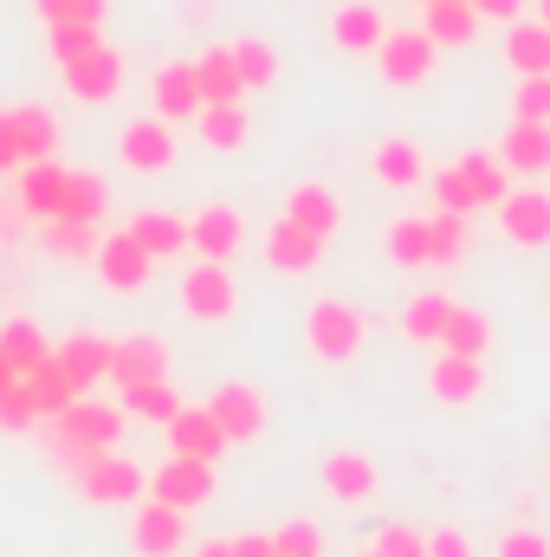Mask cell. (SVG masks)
<instances>
[{"label":"cell","instance_id":"27","mask_svg":"<svg viewBox=\"0 0 550 557\" xmlns=\"http://www.w3.org/2000/svg\"><path fill=\"white\" fill-rule=\"evenodd\" d=\"M130 234H137V247L149 260H175V253H188V221L182 214H162V208H142L124 221Z\"/></svg>","mask_w":550,"mask_h":557},{"label":"cell","instance_id":"24","mask_svg":"<svg viewBox=\"0 0 550 557\" xmlns=\"http://www.w3.org/2000/svg\"><path fill=\"white\" fill-rule=\"evenodd\" d=\"M383 33H389V20H383L370 0H343V7L330 13V46H337V52H376Z\"/></svg>","mask_w":550,"mask_h":557},{"label":"cell","instance_id":"34","mask_svg":"<svg viewBox=\"0 0 550 557\" xmlns=\"http://www.w3.org/2000/svg\"><path fill=\"white\" fill-rule=\"evenodd\" d=\"M227 59H234V72H240V85H247V91H266V85L278 78V52L260 39V33L227 39Z\"/></svg>","mask_w":550,"mask_h":557},{"label":"cell","instance_id":"40","mask_svg":"<svg viewBox=\"0 0 550 557\" xmlns=\"http://www.w3.org/2000/svg\"><path fill=\"white\" fill-rule=\"evenodd\" d=\"M195 72H201V98H208V104H221V98H247V85H240V72H234L227 46L201 52V59H195Z\"/></svg>","mask_w":550,"mask_h":557},{"label":"cell","instance_id":"22","mask_svg":"<svg viewBox=\"0 0 550 557\" xmlns=\"http://www.w3.org/2000/svg\"><path fill=\"white\" fill-rule=\"evenodd\" d=\"M234 441H227V428L214 421V409H188L182 403V416L168 421V454H195V460H221Z\"/></svg>","mask_w":550,"mask_h":557},{"label":"cell","instance_id":"51","mask_svg":"<svg viewBox=\"0 0 550 557\" xmlns=\"http://www.w3.org/2000/svg\"><path fill=\"white\" fill-rule=\"evenodd\" d=\"M473 7H479V20H505V26L525 13V0H473Z\"/></svg>","mask_w":550,"mask_h":557},{"label":"cell","instance_id":"54","mask_svg":"<svg viewBox=\"0 0 550 557\" xmlns=\"http://www.w3.org/2000/svg\"><path fill=\"white\" fill-rule=\"evenodd\" d=\"M0 169H20V156H13V143L0 137Z\"/></svg>","mask_w":550,"mask_h":557},{"label":"cell","instance_id":"20","mask_svg":"<svg viewBox=\"0 0 550 557\" xmlns=\"http://www.w3.org/2000/svg\"><path fill=\"white\" fill-rule=\"evenodd\" d=\"M65 188H72V169H59L52 156H46V162H26V175H20V208H26L33 221H59V214H65Z\"/></svg>","mask_w":550,"mask_h":557},{"label":"cell","instance_id":"4","mask_svg":"<svg viewBox=\"0 0 550 557\" xmlns=\"http://www.w3.org/2000/svg\"><path fill=\"white\" fill-rule=\"evenodd\" d=\"M363 337H370V318H363L357 305H343V298H317V305L304 311V344H311V357H324V363H350V357L363 350Z\"/></svg>","mask_w":550,"mask_h":557},{"label":"cell","instance_id":"53","mask_svg":"<svg viewBox=\"0 0 550 557\" xmlns=\"http://www.w3.org/2000/svg\"><path fill=\"white\" fill-rule=\"evenodd\" d=\"M195 557H234V539H208V545H195Z\"/></svg>","mask_w":550,"mask_h":557},{"label":"cell","instance_id":"36","mask_svg":"<svg viewBox=\"0 0 550 557\" xmlns=\"http://www.w3.org/2000/svg\"><path fill=\"white\" fill-rule=\"evenodd\" d=\"M195 124H201L208 149H240V143H247V131H253V124H247V104H240V98L201 104V117H195Z\"/></svg>","mask_w":550,"mask_h":557},{"label":"cell","instance_id":"11","mask_svg":"<svg viewBox=\"0 0 550 557\" xmlns=\"http://www.w3.org/2000/svg\"><path fill=\"white\" fill-rule=\"evenodd\" d=\"M317 480H324V493H330L337 506H370V499H376V486H383L376 460H370V454H357V447H337V454H324Z\"/></svg>","mask_w":550,"mask_h":557},{"label":"cell","instance_id":"31","mask_svg":"<svg viewBox=\"0 0 550 557\" xmlns=\"http://www.w3.org/2000/svg\"><path fill=\"white\" fill-rule=\"evenodd\" d=\"M117 396H124V416L155 421V428H168V421L182 416V389H175L168 376H155V383H130V389H117Z\"/></svg>","mask_w":550,"mask_h":557},{"label":"cell","instance_id":"8","mask_svg":"<svg viewBox=\"0 0 550 557\" xmlns=\"http://www.w3.org/2000/svg\"><path fill=\"white\" fill-rule=\"evenodd\" d=\"M499 234L518 253H545L550 247V188H505L499 195Z\"/></svg>","mask_w":550,"mask_h":557},{"label":"cell","instance_id":"15","mask_svg":"<svg viewBox=\"0 0 550 557\" xmlns=\"http://www.w3.org/2000/svg\"><path fill=\"white\" fill-rule=\"evenodd\" d=\"M208 409H214V421L227 428V441H234V447H247V441H260V434H266V396H260L253 383H221Z\"/></svg>","mask_w":550,"mask_h":557},{"label":"cell","instance_id":"39","mask_svg":"<svg viewBox=\"0 0 550 557\" xmlns=\"http://www.w3.org/2000/svg\"><path fill=\"white\" fill-rule=\"evenodd\" d=\"M447 311H453V298H447V292H414L409 311H402V331H409L414 344H440Z\"/></svg>","mask_w":550,"mask_h":557},{"label":"cell","instance_id":"50","mask_svg":"<svg viewBox=\"0 0 550 557\" xmlns=\"http://www.w3.org/2000/svg\"><path fill=\"white\" fill-rule=\"evenodd\" d=\"M427 557H473V545H466V532L440 525V532H427Z\"/></svg>","mask_w":550,"mask_h":557},{"label":"cell","instance_id":"18","mask_svg":"<svg viewBox=\"0 0 550 557\" xmlns=\"http://www.w3.org/2000/svg\"><path fill=\"white\" fill-rule=\"evenodd\" d=\"M427 389H434V403H440V409H466V403H479V389H486V370H479V357H460V350H434Z\"/></svg>","mask_w":550,"mask_h":557},{"label":"cell","instance_id":"33","mask_svg":"<svg viewBox=\"0 0 550 557\" xmlns=\"http://www.w3.org/2000/svg\"><path fill=\"white\" fill-rule=\"evenodd\" d=\"M26 396H33V409H39V421H52L59 409H72V403H78L85 389H78V383H72L65 370H59V357H46V363H39V370L26 376Z\"/></svg>","mask_w":550,"mask_h":557},{"label":"cell","instance_id":"47","mask_svg":"<svg viewBox=\"0 0 550 557\" xmlns=\"http://www.w3.org/2000/svg\"><path fill=\"white\" fill-rule=\"evenodd\" d=\"M0 428L7 434H26V428H39V409H33V396H26V376L0 396Z\"/></svg>","mask_w":550,"mask_h":557},{"label":"cell","instance_id":"44","mask_svg":"<svg viewBox=\"0 0 550 557\" xmlns=\"http://www.w3.org/2000/svg\"><path fill=\"white\" fill-rule=\"evenodd\" d=\"M512 117H525V124H550V72L518 78V91H512Z\"/></svg>","mask_w":550,"mask_h":557},{"label":"cell","instance_id":"21","mask_svg":"<svg viewBox=\"0 0 550 557\" xmlns=\"http://www.w3.org/2000/svg\"><path fill=\"white\" fill-rule=\"evenodd\" d=\"M52 357H59V370H65V376H72L85 396H91L98 383H111V337H98V331H78V337H65Z\"/></svg>","mask_w":550,"mask_h":557},{"label":"cell","instance_id":"26","mask_svg":"<svg viewBox=\"0 0 550 557\" xmlns=\"http://www.w3.org/2000/svg\"><path fill=\"white\" fill-rule=\"evenodd\" d=\"M155 376H168V350H162L155 337H124V344H111V383H117V389L155 383Z\"/></svg>","mask_w":550,"mask_h":557},{"label":"cell","instance_id":"30","mask_svg":"<svg viewBox=\"0 0 550 557\" xmlns=\"http://www.w3.org/2000/svg\"><path fill=\"white\" fill-rule=\"evenodd\" d=\"M370 169H376V182H383V188H414V182L427 175L414 137H383L376 149H370Z\"/></svg>","mask_w":550,"mask_h":557},{"label":"cell","instance_id":"55","mask_svg":"<svg viewBox=\"0 0 550 557\" xmlns=\"http://www.w3.org/2000/svg\"><path fill=\"white\" fill-rule=\"evenodd\" d=\"M538 20H545V26H550V0H538Z\"/></svg>","mask_w":550,"mask_h":557},{"label":"cell","instance_id":"13","mask_svg":"<svg viewBox=\"0 0 550 557\" xmlns=\"http://www.w3.org/2000/svg\"><path fill=\"white\" fill-rule=\"evenodd\" d=\"M91 267H98V278H104L111 292H142V285H149V273H155V260H149V253L137 247V234H130V227L104 234Z\"/></svg>","mask_w":550,"mask_h":557},{"label":"cell","instance_id":"19","mask_svg":"<svg viewBox=\"0 0 550 557\" xmlns=\"http://www.w3.org/2000/svg\"><path fill=\"white\" fill-rule=\"evenodd\" d=\"M324 234H311V227H298V221H285L278 214L273 221V234H266V267L273 273H311L317 260H324Z\"/></svg>","mask_w":550,"mask_h":557},{"label":"cell","instance_id":"42","mask_svg":"<svg viewBox=\"0 0 550 557\" xmlns=\"http://www.w3.org/2000/svg\"><path fill=\"white\" fill-rule=\"evenodd\" d=\"M427 234H434V260H427V267H460V260H466V214L434 208V214H427Z\"/></svg>","mask_w":550,"mask_h":557},{"label":"cell","instance_id":"49","mask_svg":"<svg viewBox=\"0 0 550 557\" xmlns=\"http://www.w3.org/2000/svg\"><path fill=\"white\" fill-rule=\"evenodd\" d=\"M492 557H550V532H538V525H512V532H499Z\"/></svg>","mask_w":550,"mask_h":557},{"label":"cell","instance_id":"52","mask_svg":"<svg viewBox=\"0 0 550 557\" xmlns=\"http://www.w3.org/2000/svg\"><path fill=\"white\" fill-rule=\"evenodd\" d=\"M234 557H278L273 532H247V539H234Z\"/></svg>","mask_w":550,"mask_h":557},{"label":"cell","instance_id":"43","mask_svg":"<svg viewBox=\"0 0 550 557\" xmlns=\"http://www.w3.org/2000/svg\"><path fill=\"white\" fill-rule=\"evenodd\" d=\"M46 39H52V59H59V65H72V59H85V52H98V46H104V39H98V26H78V20H59Z\"/></svg>","mask_w":550,"mask_h":557},{"label":"cell","instance_id":"14","mask_svg":"<svg viewBox=\"0 0 550 557\" xmlns=\"http://www.w3.org/2000/svg\"><path fill=\"white\" fill-rule=\"evenodd\" d=\"M65 91H72L78 104H111V98L124 91V52L98 46V52L72 59V65H65Z\"/></svg>","mask_w":550,"mask_h":557},{"label":"cell","instance_id":"7","mask_svg":"<svg viewBox=\"0 0 550 557\" xmlns=\"http://www.w3.org/2000/svg\"><path fill=\"white\" fill-rule=\"evenodd\" d=\"M149 499H162V506H182V512H201V506L214 499V460L168 454V460L149 473Z\"/></svg>","mask_w":550,"mask_h":557},{"label":"cell","instance_id":"38","mask_svg":"<svg viewBox=\"0 0 550 557\" xmlns=\"http://www.w3.org/2000/svg\"><path fill=\"white\" fill-rule=\"evenodd\" d=\"M98 240H104L98 221H65V214L46 221V253L52 260H98Z\"/></svg>","mask_w":550,"mask_h":557},{"label":"cell","instance_id":"5","mask_svg":"<svg viewBox=\"0 0 550 557\" xmlns=\"http://www.w3.org/2000/svg\"><path fill=\"white\" fill-rule=\"evenodd\" d=\"M175 305L188 318H201V324H221V318L240 311V278L227 273V260H195L175 285Z\"/></svg>","mask_w":550,"mask_h":557},{"label":"cell","instance_id":"1","mask_svg":"<svg viewBox=\"0 0 550 557\" xmlns=\"http://www.w3.org/2000/svg\"><path fill=\"white\" fill-rule=\"evenodd\" d=\"M499 195H505V162H499V149H473V156H460V162H447V169L434 175V208H447V214L499 208Z\"/></svg>","mask_w":550,"mask_h":557},{"label":"cell","instance_id":"25","mask_svg":"<svg viewBox=\"0 0 550 557\" xmlns=\"http://www.w3.org/2000/svg\"><path fill=\"white\" fill-rule=\"evenodd\" d=\"M285 221H298V227H311V234H337L343 227V201L324 188V182H298L291 195H285Z\"/></svg>","mask_w":550,"mask_h":557},{"label":"cell","instance_id":"56","mask_svg":"<svg viewBox=\"0 0 550 557\" xmlns=\"http://www.w3.org/2000/svg\"><path fill=\"white\" fill-rule=\"evenodd\" d=\"M363 557H376V552H363Z\"/></svg>","mask_w":550,"mask_h":557},{"label":"cell","instance_id":"2","mask_svg":"<svg viewBox=\"0 0 550 557\" xmlns=\"http://www.w3.org/2000/svg\"><path fill=\"white\" fill-rule=\"evenodd\" d=\"M65 473L78 480V493L91 506H137L149 493V473H142L130 454L117 447H98V454H65Z\"/></svg>","mask_w":550,"mask_h":557},{"label":"cell","instance_id":"35","mask_svg":"<svg viewBox=\"0 0 550 557\" xmlns=\"http://www.w3.org/2000/svg\"><path fill=\"white\" fill-rule=\"evenodd\" d=\"M486 344H492V324H486V311H473V305H453V311H447V331H440V344H434V350L486 357Z\"/></svg>","mask_w":550,"mask_h":557},{"label":"cell","instance_id":"48","mask_svg":"<svg viewBox=\"0 0 550 557\" xmlns=\"http://www.w3.org/2000/svg\"><path fill=\"white\" fill-rule=\"evenodd\" d=\"M104 7H111V0H39L46 26H59V20H78V26H104Z\"/></svg>","mask_w":550,"mask_h":557},{"label":"cell","instance_id":"46","mask_svg":"<svg viewBox=\"0 0 550 557\" xmlns=\"http://www.w3.org/2000/svg\"><path fill=\"white\" fill-rule=\"evenodd\" d=\"M370 552L376 557H427V532H414V525H383V532L370 539Z\"/></svg>","mask_w":550,"mask_h":557},{"label":"cell","instance_id":"9","mask_svg":"<svg viewBox=\"0 0 550 557\" xmlns=\"http://www.w3.org/2000/svg\"><path fill=\"white\" fill-rule=\"evenodd\" d=\"M130 552L137 557L188 552V512L182 506H162V499H137V512H130Z\"/></svg>","mask_w":550,"mask_h":557},{"label":"cell","instance_id":"3","mask_svg":"<svg viewBox=\"0 0 550 557\" xmlns=\"http://www.w3.org/2000/svg\"><path fill=\"white\" fill-rule=\"evenodd\" d=\"M124 403H98V396H78L72 409H59L52 421H39L46 428V441H52V454L65 460V454H98V447H117V434H124Z\"/></svg>","mask_w":550,"mask_h":557},{"label":"cell","instance_id":"37","mask_svg":"<svg viewBox=\"0 0 550 557\" xmlns=\"http://www.w3.org/2000/svg\"><path fill=\"white\" fill-rule=\"evenodd\" d=\"M383 253L396 267H427L434 260V234H427V214H402L389 234H383Z\"/></svg>","mask_w":550,"mask_h":557},{"label":"cell","instance_id":"41","mask_svg":"<svg viewBox=\"0 0 550 557\" xmlns=\"http://www.w3.org/2000/svg\"><path fill=\"white\" fill-rule=\"evenodd\" d=\"M104 208H111V188H104V175H91V169H72V188H65V221H104Z\"/></svg>","mask_w":550,"mask_h":557},{"label":"cell","instance_id":"29","mask_svg":"<svg viewBox=\"0 0 550 557\" xmlns=\"http://www.w3.org/2000/svg\"><path fill=\"white\" fill-rule=\"evenodd\" d=\"M505 59H512L518 78L550 72V26L545 20H512V26H505Z\"/></svg>","mask_w":550,"mask_h":557},{"label":"cell","instance_id":"6","mask_svg":"<svg viewBox=\"0 0 550 557\" xmlns=\"http://www.w3.org/2000/svg\"><path fill=\"white\" fill-rule=\"evenodd\" d=\"M434 59H440V46L427 39V26H389V33H383V46H376V65H383V78H389L396 91L427 85Z\"/></svg>","mask_w":550,"mask_h":557},{"label":"cell","instance_id":"45","mask_svg":"<svg viewBox=\"0 0 550 557\" xmlns=\"http://www.w3.org/2000/svg\"><path fill=\"white\" fill-rule=\"evenodd\" d=\"M273 552L278 557H324V532H317L311 519H291V525L273 532Z\"/></svg>","mask_w":550,"mask_h":557},{"label":"cell","instance_id":"16","mask_svg":"<svg viewBox=\"0 0 550 557\" xmlns=\"http://www.w3.org/2000/svg\"><path fill=\"white\" fill-rule=\"evenodd\" d=\"M149 98H155V117H168V124H188V117H201V72H195V59H175V65H162L155 72V85H149Z\"/></svg>","mask_w":550,"mask_h":557},{"label":"cell","instance_id":"17","mask_svg":"<svg viewBox=\"0 0 550 557\" xmlns=\"http://www.w3.org/2000/svg\"><path fill=\"white\" fill-rule=\"evenodd\" d=\"M240 240H247V221H240V208H227V201H208V208L188 221V247H195L201 260H234Z\"/></svg>","mask_w":550,"mask_h":557},{"label":"cell","instance_id":"28","mask_svg":"<svg viewBox=\"0 0 550 557\" xmlns=\"http://www.w3.org/2000/svg\"><path fill=\"white\" fill-rule=\"evenodd\" d=\"M427 39L434 46H447V52H460V46H473L479 39V7L473 0H427Z\"/></svg>","mask_w":550,"mask_h":557},{"label":"cell","instance_id":"12","mask_svg":"<svg viewBox=\"0 0 550 557\" xmlns=\"http://www.w3.org/2000/svg\"><path fill=\"white\" fill-rule=\"evenodd\" d=\"M0 137L13 143V156L26 169V162H46L59 149V117L46 104H13V111H0Z\"/></svg>","mask_w":550,"mask_h":557},{"label":"cell","instance_id":"57","mask_svg":"<svg viewBox=\"0 0 550 557\" xmlns=\"http://www.w3.org/2000/svg\"><path fill=\"white\" fill-rule=\"evenodd\" d=\"M421 7H427V0H421Z\"/></svg>","mask_w":550,"mask_h":557},{"label":"cell","instance_id":"23","mask_svg":"<svg viewBox=\"0 0 550 557\" xmlns=\"http://www.w3.org/2000/svg\"><path fill=\"white\" fill-rule=\"evenodd\" d=\"M499 162L512 169V175H550V124H525V117H512V131L499 137Z\"/></svg>","mask_w":550,"mask_h":557},{"label":"cell","instance_id":"32","mask_svg":"<svg viewBox=\"0 0 550 557\" xmlns=\"http://www.w3.org/2000/svg\"><path fill=\"white\" fill-rule=\"evenodd\" d=\"M0 357H7L13 376H33V370L52 357V344H46V331H39L33 318H13V324L0 331Z\"/></svg>","mask_w":550,"mask_h":557},{"label":"cell","instance_id":"10","mask_svg":"<svg viewBox=\"0 0 550 557\" xmlns=\"http://www.w3.org/2000/svg\"><path fill=\"white\" fill-rule=\"evenodd\" d=\"M117 156H124V169H137V175H162L168 162H175V124L168 117H130L124 131H117Z\"/></svg>","mask_w":550,"mask_h":557}]
</instances>
